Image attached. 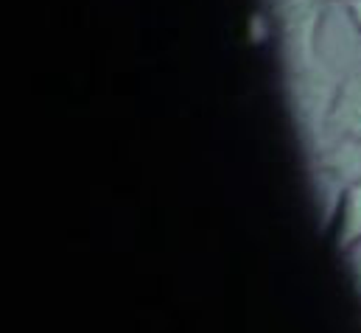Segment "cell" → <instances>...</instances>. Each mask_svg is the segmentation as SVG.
<instances>
[{
    "mask_svg": "<svg viewBox=\"0 0 361 333\" xmlns=\"http://www.w3.org/2000/svg\"><path fill=\"white\" fill-rule=\"evenodd\" d=\"M331 140H361V68L348 73L334 92L322 146Z\"/></svg>",
    "mask_w": 361,
    "mask_h": 333,
    "instance_id": "1",
    "label": "cell"
},
{
    "mask_svg": "<svg viewBox=\"0 0 361 333\" xmlns=\"http://www.w3.org/2000/svg\"><path fill=\"white\" fill-rule=\"evenodd\" d=\"M334 236H336V247L345 252L348 247L361 241V179L345 185L336 213H334Z\"/></svg>",
    "mask_w": 361,
    "mask_h": 333,
    "instance_id": "2",
    "label": "cell"
},
{
    "mask_svg": "<svg viewBox=\"0 0 361 333\" xmlns=\"http://www.w3.org/2000/svg\"><path fill=\"white\" fill-rule=\"evenodd\" d=\"M345 260H348V269H350L353 286H356V291H359V297H361V241L345 250Z\"/></svg>",
    "mask_w": 361,
    "mask_h": 333,
    "instance_id": "3",
    "label": "cell"
},
{
    "mask_svg": "<svg viewBox=\"0 0 361 333\" xmlns=\"http://www.w3.org/2000/svg\"><path fill=\"white\" fill-rule=\"evenodd\" d=\"M345 11H348L350 23L356 25V31H359V37H361V0H348V3H345Z\"/></svg>",
    "mask_w": 361,
    "mask_h": 333,
    "instance_id": "4",
    "label": "cell"
},
{
    "mask_svg": "<svg viewBox=\"0 0 361 333\" xmlns=\"http://www.w3.org/2000/svg\"><path fill=\"white\" fill-rule=\"evenodd\" d=\"M319 3H328V0H319ZM342 3H348V0H342Z\"/></svg>",
    "mask_w": 361,
    "mask_h": 333,
    "instance_id": "5",
    "label": "cell"
}]
</instances>
